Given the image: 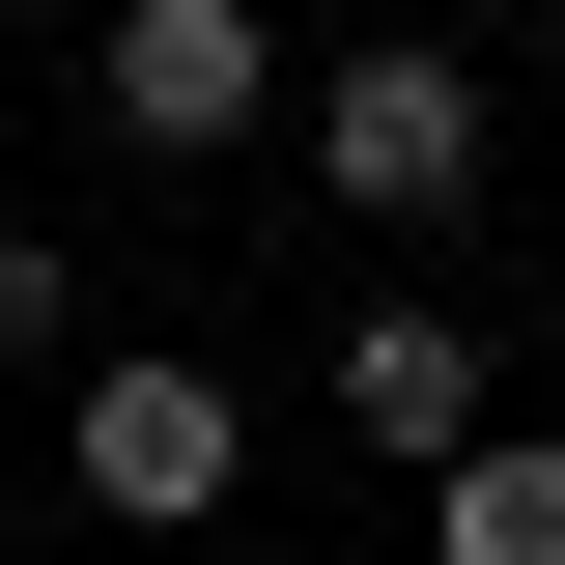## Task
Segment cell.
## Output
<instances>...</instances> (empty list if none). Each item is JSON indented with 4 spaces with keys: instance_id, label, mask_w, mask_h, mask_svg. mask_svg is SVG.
<instances>
[{
    "instance_id": "cell-5",
    "label": "cell",
    "mask_w": 565,
    "mask_h": 565,
    "mask_svg": "<svg viewBox=\"0 0 565 565\" xmlns=\"http://www.w3.org/2000/svg\"><path fill=\"white\" fill-rule=\"evenodd\" d=\"M424 537H452V565H565V424H452V452H424Z\"/></svg>"
},
{
    "instance_id": "cell-2",
    "label": "cell",
    "mask_w": 565,
    "mask_h": 565,
    "mask_svg": "<svg viewBox=\"0 0 565 565\" xmlns=\"http://www.w3.org/2000/svg\"><path fill=\"white\" fill-rule=\"evenodd\" d=\"M57 481L114 509V537H199V509L255 481V396H226V367H57Z\"/></svg>"
},
{
    "instance_id": "cell-4",
    "label": "cell",
    "mask_w": 565,
    "mask_h": 565,
    "mask_svg": "<svg viewBox=\"0 0 565 565\" xmlns=\"http://www.w3.org/2000/svg\"><path fill=\"white\" fill-rule=\"evenodd\" d=\"M311 367H340V424H367V452H396V481H424V452H452V424L509 396V340H481V311H452V282H367V311H340V340H311Z\"/></svg>"
},
{
    "instance_id": "cell-3",
    "label": "cell",
    "mask_w": 565,
    "mask_h": 565,
    "mask_svg": "<svg viewBox=\"0 0 565 565\" xmlns=\"http://www.w3.org/2000/svg\"><path fill=\"white\" fill-rule=\"evenodd\" d=\"M85 114H114V141H170V170L282 141V0H114V29H85Z\"/></svg>"
},
{
    "instance_id": "cell-7",
    "label": "cell",
    "mask_w": 565,
    "mask_h": 565,
    "mask_svg": "<svg viewBox=\"0 0 565 565\" xmlns=\"http://www.w3.org/2000/svg\"><path fill=\"white\" fill-rule=\"evenodd\" d=\"M282 29H367V0H282Z\"/></svg>"
},
{
    "instance_id": "cell-6",
    "label": "cell",
    "mask_w": 565,
    "mask_h": 565,
    "mask_svg": "<svg viewBox=\"0 0 565 565\" xmlns=\"http://www.w3.org/2000/svg\"><path fill=\"white\" fill-rule=\"evenodd\" d=\"M0 367H85V282H57V226H0Z\"/></svg>"
},
{
    "instance_id": "cell-1",
    "label": "cell",
    "mask_w": 565,
    "mask_h": 565,
    "mask_svg": "<svg viewBox=\"0 0 565 565\" xmlns=\"http://www.w3.org/2000/svg\"><path fill=\"white\" fill-rule=\"evenodd\" d=\"M282 170H311L340 226H396V255H452V226L509 199V114H481V57H452V29H311Z\"/></svg>"
}]
</instances>
